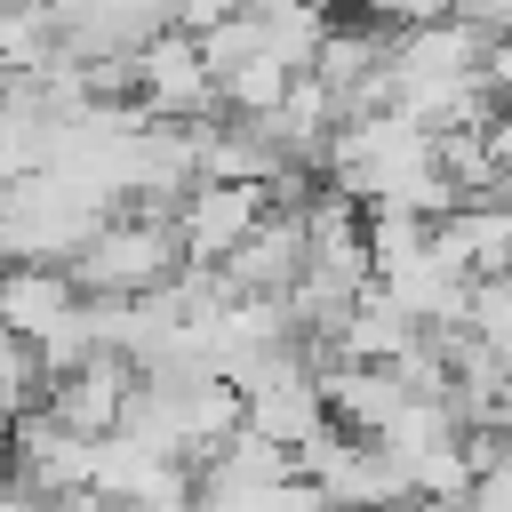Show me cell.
<instances>
[{
  "label": "cell",
  "instance_id": "7a4b0ae2",
  "mask_svg": "<svg viewBox=\"0 0 512 512\" xmlns=\"http://www.w3.org/2000/svg\"><path fill=\"white\" fill-rule=\"evenodd\" d=\"M128 104H136L144 120H208V112H216V80H208V64H200V40L176 32V24L144 32V40L128 48Z\"/></svg>",
  "mask_w": 512,
  "mask_h": 512
},
{
  "label": "cell",
  "instance_id": "30bf717a",
  "mask_svg": "<svg viewBox=\"0 0 512 512\" xmlns=\"http://www.w3.org/2000/svg\"><path fill=\"white\" fill-rule=\"evenodd\" d=\"M0 464H8V416H0Z\"/></svg>",
  "mask_w": 512,
  "mask_h": 512
},
{
  "label": "cell",
  "instance_id": "5b68a950",
  "mask_svg": "<svg viewBox=\"0 0 512 512\" xmlns=\"http://www.w3.org/2000/svg\"><path fill=\"white\" fill-rule=\"evenodd\" d=\"M296 272H304V216L296 208H264V224L216 264V280L232 296H280Z\"/></svg>",
  "mask_w": 512,
  "mask_h": 512
},
{
  "label": "cell",
  "instance_id": "8992f818",
  "mask_svg": "<svg viewBox=\"0 0 512 512\" xmlns=\"http://www.w3.org/2000/svg\"><path fill=\"white\" fill-rule=\"evenodd\" d=\"M72 304H80V288L64 264H0V328L8 336L40 344L72 320Z\"/></svg>",
  "mask_w": 512,
  "mask_h": 512
},
{
  "label": "cell",
  "instance_id": "277c9868",
  "mask_svg": "<svg viewBox=\"0 0 512 512\" xmlns=\"http://www.w3.org/2000/svg\"><path fill=\"white\" fill-rule=\"evenodd\" d=\"M128 392H136V360H120V352H88V360H72V368H56V376H48L40 408H48L64 432L104 440V432H120Z\"/></svg>",
  "mask_w": 512,
  "mask_h": 512
},
{
  "label": "cell",
  "instance_id": "ba28073f",
  "mask_svg": "<svg viewBox=\"0 0 512 512\" xmlns=\"http://www.w3.org/2000/svg\"><path fill=\"white\" fill-rule=\"evenodd\" d=\"M40 392H48V368H40V352H32L24 336H8V328H0V416H24V408H40Z\"/></svg>",
  "mask_w": 512,
  "mask_h": 512
},
{
  "label": "cell",
  "instance_id": "9c48e42d",
  "mask_svg": "<svg viewBox=\"0 0 512 512\" xmlns=\"http://www.w3.org/2000/svg\"><path fill=\"white\" fill-rule=\"evenodd\" d=\"M360 24H376V32H416V24H440L456 0H344Z\"/></svg>",
  "mask_w": 512,
  "mask_h": 512
},
{
  "label": "cell",
  "instance_id": "3957f363",
  "mask_svg": "<svg viewBox=\"0 0 512 512\" xmlns=\"http://www.w3.org/2000/svg\"><path fill=\"white\" fill-rule=\"evenodd\" d=\"M264 208H272V192L264 184H224V176H192L184 184V200L168 208V232H176V256L184 264H224L256 224H264Z\"/></svg>",
  "mask_w": 512,
  "mask_h": 512
},
{
  "label": "cell",
  "instance_id": "6da1fadb",
  "mask_svg": "<svg viewBox=\"0 0 512 512\" xmlns=\"http://www.w3.org/2000/svg\"><path fill=\"white\" fill-rule=\"evenodd\" d=\"M176 264H184V256H176L168 216H144V208H112V216L64 256V272H72L80 296H152Z\"/></svg>",
  "mask_w": 512,
  "mask_h": 512
},
{
  "label": "cell",
  "instance_id": "52a82bcc",
  "mask_svg": "<svg viewBox=\"0 0 512 512\" xmlns=\"http://www.w3.org/2000/svg\"><path fill=\"white\" fill-rule=\"evenodd\" d=\"M464 336H472V344H488V352L512 368V272H496V280H472V288H464Z\"/></svg>",
  "mask_w": 512,
  "mask_h": 512
}]
</instances>
